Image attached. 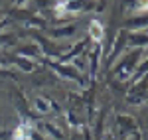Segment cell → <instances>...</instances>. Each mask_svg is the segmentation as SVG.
<instances>
[{"mask_svg":"<svg viewBox=\"0 0 148 140\" xmlns=\"http://www.w3.org/2000/svg\"><path fill=\"white\" fill-rule=\"evenodd\" d=\"M89 36H91L95 42H101V40H103L105 30H103V24L99 22V20H93V22L89 24Z\"/></svg>","mask_w":148,"mask_h":140,"instance_id":"6da1fadb","label":"cell"},{"mask_svg":"<svg viewBox=\"0 0 148 140\" xmlns=\"http://www.w3.org/2000/svg\"><path fill=\"white\" fill-rule=\"evenodd\" d=\"M28 130H30V124H28V122L18 124V126H16V130H14V134H12V140H28V138H30Z\"/></svg>","mask_w":148,"mask_h":140,"instance_id":"7a4b0ae2","label":"cell"},{"mask_svg":"<svg viewBox=\"0 0 148 140\" xmlns=\"http://www.w3.org/2000/svg\"><path fill=\"white\" fill-rule=\"evenodd\" d=\"M36 107H38L40 113H47V111H49V103H47L44 97H38V99H36Z\"/></svg>","mask_w":148,"mask_h":140,"instance_id":"3957f363","label":"cell"}]
</instances>
